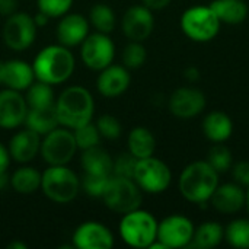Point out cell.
<instances>
[{
    "label": "cell",
    "mask_w": 249,
    "mask_h": 249,
    "mask_svg": "<svg viewBox=\"0 0 249 249\" xmlns=\"http://www.w3.org/2000/svg\"><path fill=\"white\" fill-rule=\"evenodd\" d=\"M32 69L35 79L45 82L51 86L64 83L74 71V57L71 51L61 45L54 44L44 47L34 58Z\"/></svg>",
    "instance_id": "1"
},
{
    "label": "cell",
    "mask_w": 249,
    "mask_h": 249,
    "mask_svg": "<svg viewBox=\"0 0 249 249\" xmlns=\"http://www.w3.org/2000/svg\"><path fill=\"white\" fill-rule=\"evenodd\" d=\"M55 111L60 125L74 130L92 121L95 102L86 88L69 86L55 101Z\"/></svg>",
    "instance_id": "2"
},
{
    "label": "cell",
    "mask_w": 249,
    "mask_h": 249,
    "mask_svg": "<svg viewBox=\"0 0 249 249\" xmlns=\"http://www.w3.org/2000/svg\"><path fill=\"white\" fill-rule=\"evenodd\" d=\"M219 185V172L206 160L190 163L179 177V191L185 200L203 204L210 200Z\"/></svg>",
    "instance_id": "3"
},
{
    "label": "cell",
    "mask_w": 249,
    "mask_h": 249,
    "mask_svg": "<svg viewBox=\"0 0 249 249\" xmlns=\"http://www.w3.org/2000/svg\"><path fill=\"white\" fill-rule=\"evenodd\" d=\"M41 190L44 196L58 204L73 201L80 191V178L67 165L48 166L41 174Z\"/></svg>",
    "instance_id": "4"
},
{
    "label": "cell",
    "mask_w": 249,
    "mask_h": 249,
    "mask_svg": "<svg viewBox=\"0 0 249 249\" xmlns=\"http://www.w3.org/2000/svg\"><path fill=\"white\" fill-rule=\"evenodd\" d=\"M121 239L133 248H149L158 236V222L146 210H133L123 214L120 222Z\"/></svg>",
    "instance_id": "5"
},
{
    "label": "cell",
    "mask_w": 249,
    "mask_h": 249,
    "mask_svg": "<svg viewBox=\"0 0 249 249\" xmlns=\"http://www.w3.org/2000/svg\"><path fill=\"white\" fill-rule=\"evenodd\" d=\"M101 198L109 210L118 214H125L140 209L142 190L131 178L111 175Z\"/></svg>",
    "instance_id": "6"
},
{
    "label": "cell",
    "mask_w": 249,
    "mask_h": 249,
    "mask_svg": "<svg viewBox=\"0 0 249 249\" xmlns=\"http://www.w3.org/2000/svg\"><path fill=\"white\" fill-rule=\"evenodd\" d=\"M220 20L210 6H194L181 16L184 34L196 42L212 41L220 29Z\"/></svg>",
    "instance_id": "7"
},
{
    "label": "cell",
    "mask_w": 249,
    "mask_h": 249,
    "mask_svg": "<svg viewBox=\"0 0 249 249\" xmlns=\"http://www.w3.org/2000/svg\"><path fill=\"white\" fill-rule=\"evenodd\" d=\"M77 152L73 130L67 127H55L41 140L39 153L48 166L67 165Z\"/></svg>",
    "instance_id": "8"
},
{
    "label": "cell",
    "mask_w": 249,
    "mask_h": 249,
    "mask_svg": "<svg viewBox=\"0 0 249 249\" xmlns=\"http://www.w3.org/2000/svg\"><path fill=\"white\" fill-rule=\"evenodd\" d=\"M133 179L142 191L149 194H160L171 185L172 174L165 162L150 156L137 160Z\"/></svg>",
    "instance_id": "9"
},
{
    "label": "cell",
    "mask_w": 249,
    "mask_h": 249,
    "mask_svg": "<svg viewBox=\"0 0 249 249\" xmlns=\"http://www.w3.org/2000/svg\"><path fill=\"white\" fill-rule=\"evenodd\" d=\"M36 36V25L29 13L15 12L7 16L3 26V41L13 51H23L32 45Z\"/></svg>",
    "instance_id": "10"
},
{
    "label": "cell",
    "mask_w": 249,
    "mask_h": 249,
    "mask_svg": "<svg viewBox=\"0 0 249 249\" xmlns=\"http://www.w3.org/2000/svg\"><path fill=\"white\" fill-rule=\"evenodd\" d=\"M80 45L82 61L90 70L101 71L102 69L112 64V60L115 57V45L108 34H89Z\"/></svg>",
    "instance_id": "11"
},
{
    "label": "cell",
    "mask_w": 249,
    "mask_h": 249,
    "mask_svg": "<svg viewBox=\"0 0 249 249\" xmlns=\"http://www.w3.org/2000/svg\"><path fill=\"white\" fill-rule=\"evenodd\" d=\"M193 222L182 214H172L158 223L156 239L165 245V248H188L194 236Z\"/></svg>",
    "instance_id": "12"
},
{
    "label": "cell",
    "mask_w": 249,
    "mask_h": 249,
    "mask_svg": "<svg viewBox=\"0 0 249 249\" xmlns=\"http://www.w3.org/2000/svg\"><path fill=\"white\" fill-rule=\"evenodd\" d=\"M73 247L77 249H111L114 247L112 232L99 222H85L73 232Z\"/></svg>",
    "instance_id": "13"
},
{
    "label": "cell",
    "mask_w": 249,
    "mask_h": 249,
    "mask_svg": "<svg viewBox=\"0 0 249 249\" xmlns=\"http://www.w3.org/2000/svg\"><path fill=\"white\" fill-rule=\"evenodd\" d=\"M123 32L130 41L143 42L147 39L155 26V18L152 10L143 4L131 6L125 10L123 16Z\"/></svg>",
    "instance_id": "14"
},
{
    "label": "cell",
    "mask_w": 249,
    "mask_h": 249,
    "mask_svg": "<svg viewBox=\"0 0 249 249\" xmlns=\"http://www.w3.org/2000/svg\"><path fill=\"white\" fill-rule=\"evenodd\" d=\"M28 104L25 96L13 89L0 90V128L12 130L25 123Z\"/></svg>",
    "instance_id": "15"
},
{
    "label": "cell",
    "mask_w": 249,
    "mask_h": 249,
    "mask_svg": "<svg viewBox=\"0 0 249 249\" xmlns=\"http://www.w3.org/2000/svg\"><path fill=\"white\" fill-rule=\"evenodd\" d=\"M206 107V96L196 88H179L169 98V111L178 118H193Z\"/></svg>",
    "instance_id": "16"
},
{
    "label": "cell",
    "mask_w": 249,
    "mask_h": 249,
    "mask_svg": "<svg viewBox=\"0 0 249 249\" xmlns=\"http://www.w3.org/2000/svg\"><path fill=\"white\" fill-rule=\"evenodd\" d=\"M89 20L82 16L80 13H66L60 18L55 36L58 39V44L71 48L76 45H80L85 38L89 35Z\"/></svg>",
    "instance_id": "17"
},
{
    "label": "cell",
    "mask_w": 249,
    "mask_h": 249,
    "mask_svg": "<svg viewBox=\"0 0 249 249\" xmlns=\"http://www.w3.org/2000/svg\"><path fill=\"white\" fill-rule=\"evenodd\" d=\"M131 77L125 66L109 64L99 71L96 79L98 92L105 98H117L123 95L130 86Z\"/></svg>",
    "instance_id": "18"
},
{
    "label": "cell",
    "mask_w": 249,
    "mask_h": 249,
    "mask_svg": "<svg viewBox=\"0 0 249 249\" xmlns=\"http://www.w3.org/2000/svg\"><path fill=\"white\" fill-rule=\"evenodd\" d=\"M39 147H41V136L28 127L13 134L7 146L10 158L19 163L31 162L39 153Z\"/></svg>",
    "instance_id": "19"
},
{
    "label": "cell",
    "mask_w": 249,
    "mask_h": 249,
    "mask_svg": "<svg viewBox=\"0 0 249 249\" xmlns=\"http://www.w3.org/2000/svg\"><path fill=\"white\" fill-rule=\"evenodd\" d=\"M209 201L219 213L235 214L245 206L247 193L239 184H223L217 185Z\"/></svg>",
    "instance_id": "20"
},
{
    "label": "cell",
    "mask_w": 249,
    "mask_h": 249,
    "mask_svg": "<svg viewBox=\"0 0 249 249\" xmlns=\"http://www.w3.org/2000/svg\"><path fill=\"white\" fill-rule=\"evenodd\" d=\"M35 82V73L32 64L23 60H9L3 64L1 85L9 89L22 92L26 90Z\"/></svg>",
    "instance_id": "21"
},
{
    "label": "cell",
    "mask_w": 249,
    "mask_h": 249,
    "mask_svg": "<svg viewBox=\"0 0 249 249\" xmlns=\"http://www.w3.org/2000/svg\"><path fill=\"white\" fill-rule=\"evenodd\" d=\"M203 131L213 143L226 142L233 133V123L231 117L222 111H213L206 115L203 121Z\"/></svg>",
    "instance_id": "22"
},
{
    "label": "cell",
    "mask_w": 249,
    "mask_h": 249,
    "mask_svg": "<svg viewBox=\"0 0 249 249\" xmlns=\"http://www.w3.org/2000/svg\"><path fill=\"white\" fill-rule=\"evenodd\" d=\"M25 124L28 128L34 130L39 136H45L47 133H50L51 130L60 125L55 111V104L42 108H28Z\"/></svg>",
    "instance_id": "23"
},
{
    "label": "cell",
    "mask_w": 249,
    "mask_h": 249,
    "mask_svg": "<svg viewBox=\"0 0 249 249\" xmlns=\"http://www.w3.org/2000/svg\"><path fill=\"white\" fill-rule=\"evenodd\" d=\"M210 7L222 23L238 25L248 16V4L244 0H213Z\"/></svg>",
    "instance_id": "24"
},
{
    "label": "cell",
    "mask_w": 249,
    "mask_h": 249,
    "mask_svg": "<svg viewBox=\"0 0 249 249\" xmlns=\"http://www.w3.org/2000/svg\"><path fill=\"white\" fill-rule=\"evenodd\" d=\"M80 163H82L83 172L112 175V158L109 156L107 150L99 147V144L83 150Z\"/></svg>",
    "instance_id": "25"
},
{
    "label": "cell",
    "mask_w": 249,
    "mask_h": 249,
    "mask_svg": "<svg viewBox=\"0 0 249 249\" xmlns=\"http://www.w3.org/2000/svg\"><path fill=\"white\" fill-rule=\"evenodd\" d=\"M127 143H128V152L137 159H144V158L153 156L155 149H156L155 136L146 127L133 128L128 134Z\"/></svg>",
    "instance_id": "26"
},
{
    "label": "cell",
    "mask_w": 249,
    "mask_h": 249,
    "mask_svg": "<svg viewBox=\"0 0 249 249\" xmlns=\"http://www.w3.org/2000/svg\"><path fill=\"white\" fill-rule=\"evenodd\" d=\"M225 238V229L217 222H204L196 231L188 248L210 249L217 247Z\"/></svg>",
    "instance_id": "27"
},
{
    "label": "cell",
    "mask_w": 249,
    "mask_h": 249,
    "mask_svg": "<svg viewBox=\"0 0 249 249\" xmlns=\"http://www.w3.org/2000/svg\"><path fill=\"white\" fill-rule=\"evenodd\" d=\"M10 185L18 194H32L41 188V174L31 166L19 168L10 177Z\"/></svg>",
    "instance_id": "28"
},
{
    "label": "cell",
    "mask_w": 249,
    "mask_h": 249,
    "mask_svg": "<svg viewBox=\"0 0 249 249\" xmlns=\"http://www.w3.org/2000/svg\"><path fill=\"white\" fill-rule=\"evenodd\" d=\"M25 99H26L28 108H42V107H50L55 104L53 86L41 80L34 82L26 89Z\"/></svg>",
    "instance_id": "29"
},
{
    "label": "cell",
    "mask_w": 249,
    "mask_h": 249,
    "mask_svg": "<svg viewBox=\"0 0 249 249\" xmlns=\"http://www.w3.org/2000/svg\"><path fill=\"white\" fill-rule=\"evenodd\" d=\"M88 20L96 29V32L109 34L115 28V13L105 3L95 4L89 12V19Z\"/></svg>",
    "instance_id": "30"
},
{
    "label": "cell",
    "mask_w": 249,
    "mask_h": 249,
    "mask_svg": "<svg viewBox=\"0 0 249 249\" xmlns=\"http://www.w3.org/2000/svg\"><path fill=\"white\" fill-rule=\"evenodd\" d=\"M225 238L231 247L239 249H249V220L238 219L229 223L225 229Z\"/></svg>",
    "instance_id": "31"
},
{
    "label": "cell",
    "mask_w": 249,
    "mask_h": 249,
    "mask_svg": "<svg viewBox=\"0 0 249 249\" xmlns=\"http://www.w3.org/2000/svg\"><path fill=\"white\" fill-rule=\"evenodd\" d=\"M73 134H74L77 149H80V150H86V149H90L93 146H98L101 139H102L98 128H96V124H93L92 121L74 128Z\"/></svg>",
    "instance_id": "32"
},
{
    "label": "cell",
    "mask_w": 249,
    "mask_h": 249,
    "mask_svg": "<svg viewBox=\"0 0 249 249\" xmlns=\"http://www.w3.org/2000/svg\"><path fill=\"white\" fill-rule=\"evenodd\" d=\"M111 175H104V174H92V172H83V177L80 179V188L90 196V197H98L101 198L104 194V190L109 181Z\"/></svg>",
    "instance_id": "33"
},
{
    "label": "cell",
    "mask_w": 249,
    "mask_h": 249,
    "mask_svg": "<svg viewBox=\"0 0 249 249\" xmlns=\"http://www.w3.org/2000/svg\"><path fill=\"white\" fill-rule=\"evenodd\" d=\"M207 162L214 168L216 172L219 174L228 172L232 168V153L225 144L216 143L209 152Z\"/></svg>",
    "instance_id": "34"
},
{
    "label": "cell",
    "mask_w": 249,
    "mask_h": 249,
    "mask_svg": "<svg viewBox=\"0 0 249 249\" xmlns=\"http://www.w3.org/2000/svg\"><path fill=\"white\" fill-rule=\"evenodd\" d=\"M147 57L146 48L139 41H130L123 51V63L127 69H139L144 64Z\"/></svg>",
    "instance_id": "35"
},
{
    "label": "cell",
    "mask_w": 249,
    "mask_h": 249,
    "mask_svg": "<svg viewBox=\"0 0 249 249\" xmlns=\"http://www.w3.org/2000/svg\"><path fill=\"white\" fill-rule=\"evenodd\" d=\"M137 158H134L130 152L118 155L112 159V175L123 178H134V171L137 165Z\"/></svg>",
    "instance_id": "36"
},
{
    "label": "cell",
    "mask_w": 249,
    "mask_h": 249,
    "mask_svg": "<svg viewBox=\"0 0 249 249\" xmlns=\"http://www.w3.org/2000/svg\"><path fill=\"white\" fill-rule=\"evenodd\" d=\"M96 128H98L101 137L108 139V140L118 139L121 136V131H123V127H121L120 120L117 117H114V115H109V114L101 115L98 118Z\"/></svg>",
    "instance_id": "37"
},
{
    "label": "cell",
    "mask_w": 249,
    "mask_h": 249,
    "mask_svg": "<svg viewBox=\"0 0 249 249\" xmlns=\"http://www.w3.org/2000/svg\"><path fill=\"white\" fill-rule=\"evenodd\" d=\"M36 4L38 10L48 18H61L70 12L73 0H36Z\"/></svg>",
    "instance_id": "38"
},
{
    "label": "cell",
    "mask_w": 249,
    "mask_h": 249,
    "mask_svg": "<svg viewBox=\"0 0 249 249\" xmlns=\"http://www.w3.org/2000/svg\"><path fill=\"white\" fill-rule=\"evenodd\" d=\"M232 175L241 187H249V162H238L232 168Z\"/></svg>",
    "instance_id": "39"
},
{
    "label": "cell",
    "mask_w": 249,
    "mask_h": 249,
    "mask_svg": "<svg viewBox=\"0 0 249 249\" xmlns=\"http://www.w3.org/2000/svg\"><path fill=\"white\" fill-rule=\"evenodd\" d=\"M18 0H0V16H10L16 12Z\"/></svg>",
    "instance_id": "40"
},
{
    "label": "cell",
    "mask_w": 249,
    "mask_h": 249,
    "mask_svg": "<svg viewBox=\"0 0 249 249\" xmlns=\"http://www.w3.org/2000/svg\"><path fill=\"white\" fill-rule=\"evenodd\" d=\"M10 153H9V149L4 147L1 143H0V172H4L7 171L9 165H10Z\"/></svg>",
    "instance_id": "41"
},
{
    "label": "cell",
    "mask_w": 249,
    "mask_h": 249,
    "mask_svg": "<svg viewBox=\"0 0 249 249\" xmlns=\"http://www.w3.org/2000/svg\"><path fill=\"white\" fill-rule=\"evenodd\" d=\"M142 3L150 10H162L171 3V0H142Z\"/></svg>",
    "instance_id": "42"
},
{
    "label": "cell",
    "mask_w": 249,
    "mask_h": 249,
    "mask_svg": "<svg viewBox=\"0 0 249 249\" xmlns=\"http://www.w3.org/2000/svg\"><path fill=\"white\" fill-rule=\"evenodd\" d=\"M32 18H34V22H35L36 28H41V26L47 25V22H48V19H50L45 13H42V12H39V10H38V13H36L35 16H32Z\"/></svg>",
    "instance_id": "43"
},
{
    "label": "cell",
    "mask_w": 249,
    "mask_h": 249,
    "mask_svg": "<svg viewBox=\"0 0 249 249\" xmlns=\"http://www.w3.org/2000/svg\"><path fill=\"white\" fill-rule=\"evenodd\" d=\"M185 77L190 80V82H197L200 79V71L196 69V67H188L185 70Z\"/></svg>",
    "instance_id": "44"
},
{
    "label": "cell",
    "mask_w": 249,
    "mask_h": 249,
    "mask_svg": "<svg viewBox=\"0 0 249 249\" xmlns=\"http://www.w3.org/2000/svg\"><path fill=\"white\" fill-rule=\"evenodd\" d=\"M9 184H10V178H9V175H7V171L0 172V191L6 190Z\"/></svg>",
    "instance_id": "45"
},
{
    "label": "cell",
    "mask_w": 249,
    "mask_h": 249,
    "mask_svg": "<svg viewBox=\"0 0 249 249\" xmlns=\"http://www.w3.org/2000/svg\"><path fill=\"white\" fill-rule=\"evenodd\" d=\"M7 248L10 249H26V244H23V242H12V244H9L7 245Z\"/></svg>",
    "instance_id": "46"
},
{
    "label": "cell",
    "mask_w": 249,
    "mask_h": 249,
    "mask_svg": "<svg viewBox=\"0 0 249 249\" xmlns=\"http://www.w3.org/2000/svg\"><path fill=\"white\" fill-rule=\"evenodd\" d=\"M3 64H4V61L0 60V85H1V77H3Z\"/></svg>",
    "instance_id": "47"
},
{
    "label": "cell",
    "mask_w": 249,
    "mask_h": 249,
    "mask_svg": "<svg viewBox=\"0 0 249 249\" xmlns=\"http://www.w3.org/2000/svg\"><path fill=\"white\" fill-rule=\"evenodd\" d=\"M245 204H247V207H248V212H249V187H248V191H247V201H245Z\"/></svg>",
    "instance_id": "48"
}]
</instances>
